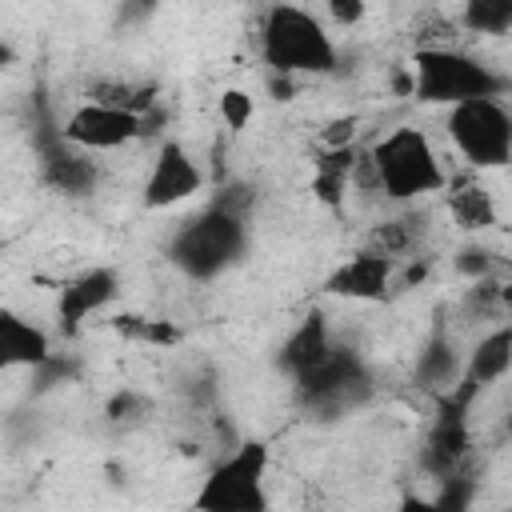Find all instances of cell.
<instances>
[{
    "label": "cell",
    "instance_id": "1",
    "mask_svg": "<svg viewBox=\"0 0 512 512\" xmlns=\"http://www.w3.org/2000/svg\"><path fill=\"white\" fill-rule=\"evenodd\" d=\"M248 252V220L236 212H224L216 204H204L168 240V260L188 280H216L228 268H236Z\"/></svg>",
    "mask_w": 512,
    "mask_h": 512
},
{
    "label": "cell",
    "instance_id": "2",
    "mask_svg": "<svg viewBox=\"0 0 512 512\" xmlns=\"http://www.w3.org/2000/svg\"><path fill=\"white\" fill-rule=\"evenodd\" d=\"M260 52L272 76H300V72H336L340 52L324 24L300 4H272L260 24Z\"/></svg>",
    "mask_w": 512,
    "mask_h": 512
},
{
    "label": "cell",
    "instance_id": "3",
    "mask_svg": "<svg viewBox=\"0 0 512 512\" xmlns=\"http://www.w3.org/2000/svg\"><path fill=\"white\" fill-rule=\"evenodd\" d=\"M512 80L484 60L456 48H416L412 56V96L416 104L460 108L468 100H500Z\"/></svg>",
    "mask_w": 512,
    "mask_h": 512
},
{
    "label": "cell",
    "instance_id": "4",
    "mask_svg": "<svg viewBox=\"0 0 512 512\" xmlns=\"http://www.w3.org/2000/svg\"><path fill=\"white\" fill-rule=\"evenodd\" d=\"M268 464V440H240L200 480L192 512H268Z\"/></svg>",
    "mask_w": 512,
    "mask_h": 512
},
{
    "label": "cell",
    "instance_id": "5",
    "mask_svg": "<svg viewBox=\"0 0 512 512\" xmlns=\"http://www.w3.org/2000/svg\"><path fill=\"white\" fill-rule=\"evenodd\" d=\"M372 396H376V376L364 364V356L348 344H332L324 364L312 368L304 380H296L300 412L320 420V424H332V420L372 404Z\"/></svg>",
    "mask_w": 512,
    "mask_h": 512
},
{
    "label": "cell",
    "instance_id": "6",
    "mask_svg": "<svg viewBox=\"0 0 512 512\" xmlns=\"http://www.w3.org/2000/svg\"><path fill=\"white\" fill-rule=\"evenodd\" d=\"M368 152H372V164H376L380 192L396 204L420 200V196L440 192L448 184V176L440 168V156H436L432 140L420 128H396L380 144H372Z\"/></svg>",
    "mask_w": 512,
    "mask_h": 512
},
{
    "label": "cell",
    "instance_id": "7",
    "mask_svg": "<svg viewBox=\"0 0 512 512\" xmlns=\"http://www.w3.org/2000/svg\"><path fill=\"white\" fill-rule=\"evenodd\" d=\"M448 136L472 168H504L512 160V112L500 100L448 108Z\"/></svg>",
    "mask_w": 512,
    "mask_h": 512
},
{
    "label": "cell",
    "instance_id": "8",
    "mask_svg": "<svg viewBox=\"0 0 512 512\" xmlns=\"http://www.w3.org/2000/svg\"><path fill=\"white\" fill-rule=\"evenodd\" d=\"M468 412H472V404L456 400L452 392L436 396V416H432V428H428L424 452H420V468L428 476L444 480V476H452V472L464 468L468 444H472V436H468Z\"/></svg>",
    "mask_w": 512,
    "mask_h": 512
},
{
    "label": "cell",
    "instance_id": "9",
    "mask_svg": "<svg viewBox=\"0 0 512 512\" xmlns=\"http://www.w3.org/2000/svg\"><path fill=\"white\" fill-rule=\"evenodd\" d=\"M204 188V172L200 164L188 156V148L180 140H164L156 148V160L148 168V180H144V208L156 212V208H172L188 196H196Z\"/></svg>",
    "mask_w": 512,
    "mask_h": 512
},
{
    "label": "cell",
    "instance_id": "10",
    "mask_svg": "<svg viewBox=\"0 0 512 512\" xmlns=\"http://www.w3.org/2000/svg\"><path fill=\"white\" fill-rule=\"evenodd\" d=\"M116 292H120V276H116V268H108V264H96V268L72 276V280L60 288V296H56V324H60V336H64V340L80 336L84 320H88L92 312L108 308V304L116 300Z\"/></svg>",
    "mask_w": 512,
    "mask_h": 512
},
{
    "label": "cell",
    "instance_id": "11",
    "mask_svg": "<svg viewBox=\"0 0 512 512\" xmlns=\"http://www.w3.org/2000/svg\"><path fill=\"white\" fill-rule=\"evenodd\" d=\"M392 276H396V260L372 248H360L320 280V292L340 300H384L392 288Z\"/></svg>",
    "mask_w": 512,
    "mask_h": 512
},
{
    "label": "cell",
    "instance_id": "12",
    "mask_svg": "<svg viewBox=\"0 0 512 512\" xmlns=\"http://www.w3.org/2000/svg\"><path fill=\"white\" fill-rule=\"evenodd\" d=\"M64 140L84 148V152H108L128 140H140V116L104 108V104H80L64 120Z\"/></svg>",
    "mask_w": 512,
    "mask_h": 512
},
{
    "label": "cell",
    "instance_id": "13",
    "mask_svg": "<svg viewBox=\"0 0 512 512\" xmlns=\"http://www.w3.org/2000/svg\"><path fill=\"white\" fill-rule=\"evenodd\" d=\"M512 372V324H500L492 328L464 360V372H460V384L452 388L456 400L464 404H476V396L484 388H492L496 380H504Z\"/></svg>",
    "mask_w": 512,
    "mask_h": 512
},
{
    "label": "cell",
    "instance_id": "14",
    "mask_svg": "<svg viewBox=\"0 0 512 512\" xmlns=\"http://www.w3.org/2000/svg\"><path fill=\"white\" fill-rule=\"evenodd\" d=\"M36 164H40V180L60 196H88L100 180L92 152H84L68 140H52V144L36 148Z\"/></svg>",
    "mask_w": 512,
    "mask_h": 512
},
{
    "label": "cell",
    "instance_id": "15",
    "mask_svg": "<svg viewBox=\"0 0 512 512\" xmlns=\"http://www.w3.org/2000/svg\"><path fill=\"white\" fill-rule=\"evenodd\" d=\"M332 332H328V316L320 312V308H312L292 332H288V340L276 348V372L280 376H288L292 384L296 380H304L312 368H320L324 364V356L332 352Z\"/></svg>",
    "mask_w": 512,
    "mask_h": 512
},
{
    "label": "cell",
    "instance_id": "16",
    "mask_svg": "<svg viewBox=\"0 0 512 512\" xmlns=\"http://www.w3.org/2000/svg\"><path fill=\"white\" fill-rule=\"evenodd\" d=\"M460 372H464V360H460L444 320H436L428 340H424V348H420V356H416V384L424 392H432V396H444V392H452L460 384Z\"/></svg>",
    "mask_w": 512,
    "mask_h": 512
},
{
    "label": "cell",
    "instance_id": "17",
    "mask_svg": "<svg viewBox=\"0 0 512 512\" xmlns=\"http://www.w3.org/2000/svg\"><path fill=\"white\" fill-rule=\"evenodd\" d=\"M52 356V340L32 320L16 316L12 308L0 312V364L4 368H40Z\"/></svg>",
    "mask_w": 512,
    "mask_h": 512
},
{
    "label": "cell",
    "instance_id": "18",
    "mask_svg": "<svg viewBox=\"0 0 512 512\" xmlns=\"http://www.w3.org/2000/svg\"><path fill=\"white\" fill-rule=\"evenodd\" d=\"M360 156H364V152H356L352 144H348V148H320L316 172H312V196H316L324 208H332V212L344 208V196H348V184H352V176H356Z\"/></svg>",
    "mask_w": 512,
    "mask_h": 512
},
{
    "label": "cell",
    "instance_id": "19",
    "mask_svg": "<svg viewBox=\"0 0 512 512\" xmlns=\"http://www.w3.org/2000/svg\"><path fill=\"white\" fill-rule=\"evenodd\" d=\"M88 104H104V108H116V112H128V116H148L156 104H160V84L156 80H144V84H132V80H92L84 88Z\"/></svg>",
    "mask_w": 512,
    "mask_h": 512
},
{
    "label": "cell",
    "instance_id": "20",
    "mask_svg": "<svg viewBox=\"0 0 512 512\" xmlns=\"http://www.w3.org/2000/svg\"><path fill=\"white\" fill-rule=\"evenodd\" d=\"M448 212L460 228L468 232H484L496 224V204H492V192L476 180V176H456L448 184Z\"/></svg>",
    "mask_w": 512,
    "mask_h": 512
},
{
    "label": "cell",
    "instance_id": "21",
    "mask_svg": "<svg viewBox=\"0 0 512 512\" xmlns=\"http://www.w3.org/2000/svg\"><path fill=\"white\" fill-rule=\"evenodd\" d=\"M424 232H428V216L424 212H408V216H396V220H380L368 232V248L400 264V260H412V252L420 248Z\"/></svg>",
    "mask_w": 512,
    "mask_h": 512
},
{
    "label": "cell",
    "instance_id": "22",
    "mask_svg": "<svg viewBox=\"0 0 512 512\" xmlns=\"http://www.w3.org/2000/svg\"><path fill=\"white\" fill-rule=\"evenodd\" d=\"M116 336L132 340V344H156V348H172L184 340V332L172 324V320H160V316H140V312H120L108 320Z\"/></svg>",
    "mask_w": 512,
    "mask_h": 512
},
{
    "label": "cell",
    "instance_id": "23",
    "mask_svg": "<svg viewBox=\"0 0 512 512\" xmlns=\"http://www.w3.org/2000/svg\"><path fill=\"white\" fill-rule=\"evenodd\" d=\"M460 24L480 36H504L512 32V0H468L460 8Z\"/></svg>",
    "mask_w": 512,
    "mask_h": 512
},
{
    "label": "cell",
    "instance_id": "24",
    "mask_svg": "<svg viewBox=\"0 0 512 512\" xmlns=\"http://www.w3.org/2000/svg\"><path fill=\"white\" fill-rule=\"evenodd\" d=\"M84 372V360L76 352H52L40 368H32V392H52L60 384H76Z\"/></svg>",
    "mask_w": 512,
    "mask_h": 512
},
{
    "label": "cell",
    "instance_id": "25",
    "mask_svg": "<svg viewBox=\"0 0 512 512\" xmlns=\"http://www.w3.org/2000/svg\"><path fill=\"white\" fill-rule=\"evenodd\" d=\"M148 416H152V400L144 392H136V388H120V392H112L104 400V420L112 428H132V424H140Z\"/></svg>",
    "mask_w": 512,
    "mask_h": 512
},
{
    "label": "cell",
    "instance_id": "26",
    "mask_svg": "<svg viewBox=\"0 0 512 512\" xmlns=\"http://www.w3.org/2000/svg\"><path fill=\"white\" fill-rule=\"evenodd\" d=\"M216 108H220V120H224V128H228L232 136H240V132L248 128L252 112H256V104H252V96H248L244 88H224L220 100H216Z\"/></svg>",
    "mask_w": 512,
    "mask_h": 512
},
{
    "label": "cell",
    "instance_id": "27",
    "mask_svg": "<svg viewBox=\"0 0 512 512\" xmlns=\"http://www.w3.org/2000/svg\"><path fill=\"white\" fill-rule=\"evenodd\" d=\"M252 200H256V192H252L248 184H240V180H228V184H220V188H216V196H212L208 204H216V208H224V212H236V216H244V220H248V212H252Z\"/></svg>",
    "mask_w": 512,
    "mask_h": 512
},
{
    "label": "cell",
    "instance_id": "28",
    "mask_svg": "<svg viewBox=\"0 0 512 512\" xmlns=\"http://www.w3.org/2000/svg\"><path fill=\"white\" fill-rule=\"evenodd\" d=\"M456 268H460L468 280H488V276H492V252L480 248V244H464L460 256H456Z\"/></svg>",
    "mask_w": 512,
    "mask_h": 512
},
{
    "label": "cell",
    "instance_id": "29",
    "mask_svg": "<svg viewBox=\"0 0 512 512\" xmlns=\"http://www.w3.org/2000/svg\"><path fill=\"white\" fill-rule=\"evenodd\" d=\"M364 12H368L364 0H328V16H332L336 24H360Z\"/></svg>",
    "mask_w": 512,
    "mask_h": 512
},
{
    "label": "cell",
    "instance_id": "30",
    "mask_svg": "<svg viewBox=\"0 0 512 512\" xmlns=\"http://www.w3.org/2000/svg\"><path fill=\"white\" fill-rule=\"evenodd\" d=\"M396 512H448V508H444V504H436V496L428 500V496L404 492V496H400V504H396Z\"/></svg>",
    "mask_w": 512,
    "mask_h": 512
},
{
    "label": "cell",
    "instance_id": "31",
    "mask_svg": "<svg viewBox=\"0 0 512 512\" xmlns=\"http://www.w3.org/2000/svg\"><path fill=\"white\" fill-rule=\"evenodd\" d=\"M268 88L276 100H292L296 96V80L292 76H268Z\"/></svg>",
    "mask_w": 512,
    "mask_h": 512
},
{
    "label": "cell",
    "instance_id": "32",
    "mask_svg": "<svg viewBox=\"0 0 512 512\" xmlns=\"http://www.w3.org/2000/svg\"><path fill=\"white\" fill-rule=\"evenodd\" d=\"M144 16H152V4H124L120 8V20H128V24L132 20H144Z\"/></svg>",
    "mask_w": 512,
    "mask_h": 512
},
{
    "label": "cell",
    "instance_id": "33",
    "mask_svg": "<svg viewBox=\"0 0 512 512\" xmlns=\"http://www.w3.org/2000/svg\"><path fill=\"white\" fill-rule=\"evenodd\" d=\"M12 60H16V48L8 36H0V68H12Z\"/></svg>",
    "mask_w": 512,
    "mask_h": 512
},
{
    "label": "cell",
    "instance_id": "34",
    "mask_svg": "<svg viewBox=\"0 0 512 512\" xmlns=\"http://www.w3.org/2000/svg\"><path fill=\"white\" fill-rule=\"evenodd\" d=\"M504 436L512 440V408H508V416H504Z\"/></svg>",
    "mask_w": 512,
    "mask_h": 512
}]
</instances>
